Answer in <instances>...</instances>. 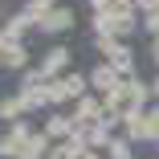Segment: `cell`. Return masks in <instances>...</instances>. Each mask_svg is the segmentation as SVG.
I'll return each instance as SVG.
<instances>
[{
  "mask_svg": "<svg viewBox=\"0 0 159 159\" xmlns=\"http://www.w3.org/2000/svg\"><path fill=\"white\" fill-rule=\"evenodd\" d=\"M94 25V33L98 37H131L135 29H139V8H106V12H94L90 16Z\"/></svg>",
  "mask_w": 159,
  "mask_h": 159,
  "instance_id": "6da1fadb",
  "label": "cell"
},
{
  "mask_svg": "<svg viewBox=\"0 0 159 159\" xmlns=\"http://www.w3.org/2000/svg\"><path fill=\"white\" fill-rule=\"evenodd\" d=\"M94 49H98L110 66L122 74V78H131L135 74V53H131V45H122L118 37H94Z\"/></svg>",
  "mask_w": 159,
  "mask_h": 159,
  "instance_id": "7a4b0ae2",
  "label": "cell"
},
{
  "mask_svg": "<svg viewBox=\"0 0 159 159\" xmlns=\"http://www.w3.org/2000/svg\"><path fill=\"white\" fill-rule=\"evenodd\" d=\"M74 25H78V12H74L70 4H53V8L41 16L37 29H41V33H66V29H74Z\"/></svg>",
  "mask_w": 159,
  "mask_h": 159,
  "instance_id": "3957f363",
  "label": "cell"
},
{
  "mask_svg": "<svg viewBox=\"0 0 159 159\" xmlns=\"http://www.w3.org/2000/svg\"><path fill=\"white\" fill-rule=\"evenodd\" d=\"M33 139V131H29L25 122H12L4 135H0V155L4 159H20V151H25V143Z\"/></svg>",
  "mask_w": 159,
  "mask_h": 159,
  "instance_id": "277c9868",
  "label": "cell"
},
{
  "mask_svg": "<svg viewBox=\"0 0 159 159\" xmlns=\"http://www.w3.org/2000/svg\"><path fill=\"white\" fill-rule=\"evenodd\" d=\"M66 66H70V49H66V45H49V49H45V57H41L45 78H57Z\"/></svg>",
  "mask_w": 159,
  "mask_h": 159,
  "instance_id": "5b68a950",
  "label": "cell"
},
{
  "mask_svg": "<svg viewBox=\"0 0 159 159\" xmlns=\"http://www.w3.org/2000/svg\"><path fill=\"white\" fill-rule=\"evenodd\" d=\"M118 82H122V74L110 66V61H102V66H94V70H90V86H94V90H106V94H110Z\"/></svg>",
  "mask_w": 159,
  "mask_h": 159,
  "instance_id": "8992f818",
  "label": "cell"
},
{
  "mask_svg": "<svg viewBox=\"0 0 159 159\" xmlns=\"http://www.w3.org/2000/svg\"><path fill=\"white\" fill-rule=\"evenodd\" d=\"M102 102L98 98H86V94H82V98H78V106H74V122H102Z\"/></svg>",
  "mask_w": 159,
  "mask_h": 159,
  "instance_id": "52a82bcc",
  "label": "cell"
},
{
  "mask_svg": "<svg viewBox=\"0 0 159 159\" xmlns=\"http://www.w3.org/2000/svg\"><path fill=\"white\" fill-rule=\"evenodd\" d=\"M82 155H86V143H82V135L61 139V143H53V151H49V159H82Z\"/></svg>",
  "mask_w": 159,
  "mask_h": 159,
  "instance_id": "ba28073f",
  "label": "cell"
},
{
  "mask_svg": "<svg viewBox=\"0 0 159 159\" xmlns=\"http://www.w3.org/2000/svg\"><path fill=\"white\" fill-rule=\"evenodd\" d=\"M74 131H78V122L66 118V114H49V122H45V135L49 139H70Z\"/></svg>",
  "mask_w": 159,
  "mask_h": 159,
  "instance_id": "9c48e42d",
  "label": "cell"
},
{
  "mask_svg": "<svg viewBox=\"0 0 159 159\" xmlns=\"http://www.w3.org/2000/svg\"><path fill=\"white\" fill-rule=\"evenodd\" d=\"M25 98H20V94H16V98H4V102H0V118H8V122H20L25 118Z\"/></svg>",
  "mask_w": 159,
  "mask_h": 159,
  "instance_id": "30bf717a",
  "label": "cell"
},
{
  "mask_svg": "<svg viewBox=\"0 0 159 159\" xmlns=\"http://www.w3.org/2000/svg\"><path fill=\"white\" fill-rule=\"evenodd\" d=\"M61 82H66V94H70V98H82V94H86V82H90V78H82V74H66Z\"/></svg>",
  "mask_w": 159,
  "mask_h": 159,
  "instance_id": "8fae6325",
  "label": "cell"
},
{
  "mask_svg": "<svg viewBox=\"0 0 159 159\" xmlns=\"http://www.w3.org/2000/svg\"><path fill=\"white\" fill-rule=\"evenodd\" d=\"M110 159H135L131 155V139H114L110 143Z\"/></svg>",
  "mask_w": 159,
  "mask_h": 159,
  "instance_id": "7c38bea8",
  "label": "cell"
},
{
  "mask_svg": "<svg viewBox=\"0 0 159 159\" xmlns=\"http://www.w3.org/2000/svg\"><path fill=\"white\" fill-rule=\"evenodd\" d=\"M66 98H70V94H66V82H61V78H53V82H49V102L57 106V102H66Z\"/></svg>",
  "mask_w": 159,
  "mask_h": 159,
  "instance_id": "4fadbf2b",
  "label": "cell"
},
{
  "mask_svg": "<svg viewBox=\"0 0 159 159\" xmlns=\"http://www.w3.org/2000/svg\"><path fill=\"white\" fill-rule=\"evenodd\" d=\"M143 29H147V33H151V37H159V8L143 16Z\"/></svg>",
  "mask_w": 159,
  "mask_h": 159,
  "instance_id": "5bb4252c",
  "label": "cell"
},
{
  "mask_svg": "<svg viewBox=\"0 0 159 159\" xmlns=\"http://www.w3.org/2000/svg\"><path fill=\"white\" fill-rule=\"evenodd\" d=\"M151 94H155V98H159V74L151 78Z\"/></svg>",
  "mask_w": 159,
  "mask_h": 159,
  "instance_id": "9a60e30c",
  "label": "cell"
},
{
  "mask_svg": "<svg viewBox=\"0 0 159 159\" xmlns=\"http://www.w3.org/2000/svg\"><path fill=\"white\" fill-rule=\"evenodd\" d=\"M82 159H98V155H94V151H86V155H82Z\"/></svg>",
  "mask_w": 159,
  "mask_h": 159,
  "instance_id": "2e32d148",
  "label": "cell"
},
{
  "mask_svg": "<svg viewBox=\"0 0 159 159\" xmlns=\"http://www.w3.org/2000/svg\"><path fill=\"white\" fill-rule=\"evenodd\" d=\"M0 66H4V53H0Z\"/></svg>",
  "mask_w": 159,
  "mask_h": 159,
  "instance_id": "e0dca14e",
  "label": "cell"
},
{
  "mask_svg": "<svg viewBox=\"0 0 159 159\" xmlns=\"http://www.w3.org/2000/svg\"><path fill=\"white\" fill-rule=\"evenodd\" d=\"M155 110H159V106H155Z\"/></svg>",
  "mask_w": 159,
  "mask_h": 159,
  "instance_id": "ac0fdd59",
  "label": "cell"
}]
</instances>
